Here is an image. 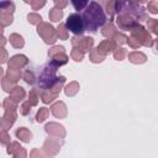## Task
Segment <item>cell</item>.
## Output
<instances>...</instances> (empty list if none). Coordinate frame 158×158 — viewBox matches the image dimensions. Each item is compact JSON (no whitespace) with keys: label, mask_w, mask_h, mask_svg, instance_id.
Listing matches in <instances>:
<instances>
[{"label":"cell","mask_w":158,"mask_h":158,"mask_svg":"<svg viewBox=\"0 0 158 158\" xmlns=\"http://www.w3.org/2000/svg\"><path fill=\"white\" fill-rule=\"evenodd\" d=\"M81 18L83 20L85 31L89 32H97L98 29L103 26L106 21L103 8L95 2L88 3V5L83 9V13L81 14Z\"/></svg>","instance_id":"obj_1"},{"label":"cell","mask_w":158,"mask_h":158,"mask_svg":"<svg viewBox=\"0 0 158 158\" xmlns=\"http://www.w3.org/2000/svg\"><path fill=\"white\" fill-rule=\"evenodd\" d=\"M56 68L57 65L53 64V62L46 64L43 68H41V73L37 75V81L38 82V87L42 89H47L48 87H52L54 84V82L57 81L56 77Z\"/></svg>","instance_id":"obj_2"},{"label":"cell","mask_w":158,"mask_h":158,"mask_svg":"<svg viewBox=\"0 0 158 158\" xmlns=\"http://www.w3.org/2000/svg\"><path fill=\"white\" fill-rule=\"evenodd\" d=\"M67 27L70 32L75 35H83L85 29H84V24L81 18V14H78V13L70 14L67 19Z\"/></svg>","instance_id":"obj_3"},{"label":"cell","mask_w":158,"mask_h":158,"mask_svg":"<svg viewBox=\"0 0 158 158\" xmlns=\"http://www.w3.org/2000/svg\"><path fill=\"white\" fill-rule=\"evenodd\" d=\"M73 5L75 6V9H78V10H79L81 8H85V6L88 5V3H87V2H82V3H79V4H78L77 2H73Z\"/></svg>","instance_id":"obj_4"},{"label":"cell","mask_w":158,"mask_h":158,"mask_svg":"<svg viewBox=\"0 0 158 158\" xmlns=\"http://www.w3.org/2000/svg\"><path fill=\"white\" fill-rule=\"evenodd\" d=\"M0 131H2V128H0Z\"/></svg>","instance_id":"obj_5"}]
</instances>
